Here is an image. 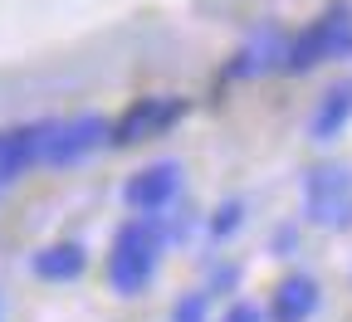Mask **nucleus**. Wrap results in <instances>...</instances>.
Listing matches in <instances>:
<instances>
[{
  "label": "nucleus",
  "mask_w": 352,
  "mask_h": 322,
  "mask_svg": "<svg viewBox=\"0 0 352 322\" xmlns=\"http://www.w3.org/2000/svg\"><path fill=\"white\" fill-rule=\"evenodd\" d=\"M182 186H186L182 161H152V166L132 171L122 181V200H127L132 215H162L182 200Z\"/></svg>",
  "instance_id": "5"
},
{
  "label": "nucleus",
  "mask_w": 352,
  "mask_h": 322,
  "mask_svg": "<svg viewBox=\"0 0 352 322\" xmlns=\"http://www.w3.org/2000/svg\"><path fill=\"white\" fill-rule=\"evenodd\" d=\"M284 49H289V34L279 25H259V30H250V39L226 64V78H264V73H274V69H284Z\"/></svg>",
  "instance_id": "6"
},
{
  "label": "nucleus",
  "mask_w": 352,
  "mask_h": 322,
  "mask_svg": "<svg viewBox=\"0 0 352 322\" xmlns=\"http://www.w3.org/2000/svg\"><path fill=\"white\" fill-rule=\"evenodd\" d=\"M347 122H352V78H338L318 98V108L308 113V137L314 142H333V137H342Z\"/></svg>",
  "instance_id": "8"
},
{
  "label": "nucleus",
  "mask_w": 352,
  "mask_h": 322,
  "mask_svg": "<svg viewBox=\"0 0 352 322\" xmlns=\"http://www.w3.org/2000/svg\"><path fill=\"white\" fill-rule=\"evenodd\" d=\"M98 147H108V117L103 113H78V117H50V132H44V152L39 166H78L88 161Z\"/></svg>",
  "instance_id": "3"
},
{
  "label": "nucleus",
  "mask_w": 352,
  "mask_h": 322,
  "mask_svg": "<svg viewBox=\"0 0 352 322\" xmlns=\"http://www.w3.org/2000/svg\"><path fill=\"white\" fill-rule=\"evenodd\" d=\"M240 279H245V268H240V264H215V268H210V279H206V293H210V298H215V293H235Z\"/></svg>",
  "instance_id": "13"
},
{
  "label": "nucleus",
  "mask_w": 352,
  "mask_h": 322,
  "mask_svg": "<svg viewBox=\"0 0 352 322\" xmlns=\"http://www.w3.org/2000/svg\"><path fill=\"white\" fill-rule=\"evenodd\" d=\"M245 215H250V205H245L240 196L220 200V205L210 210V220H206V235H210V244H226V240H235V235H240V225H245Z\"/></svg>",
  "instance_id": "11"
},
{
  "label": "nucleus",
  "mask_w": 352,
  "mask_h": 322,
  "mask_svg": "<svg viewBox=\"0 0 352 322\" xmlns=\"http://www.w3.org/2000/svg\"><path fill=\"white\" fill-rule=\"evenodd\" d=\"M162 249H171L166 235H162V225L147 220V215H132L118 235H113V249H108V288L118 298L147 293V284L157 279Z\"/></svg>",
  "instance_id": "1"
},
{
  "label": "nucleus",
  "mask_w": 352,
  "mask_h": 322,
  "mask_svg": "<svg viewBox=\"0 0 352 322\" xmlns=\"http://www.w3.org/2000/svg\"><path fill=\"white\" fill-rule=\"evenodd\" d=\"M318 308H323V284L314 273H289V279L274 284L270 322H314Z\"/></svg>",
  "instance_id": "7"
},
{
  "label": "nucleus",
  "mask_w": 352,
  "mask_h": 322,
  "mask_svg": "<svg viewBox=\"0 0 352 322\" xmlns=\"http://www.w3.org/2000/svg\"><path fill=\"white\" fill-rule=\"evenodd\" d=\"M171 322H210V293L206 288H191L171 303Z\"/></svg>",
  "instance_id": "12"
},
{
  "label": "nucleus",
  "mask_w": 352,
  "mask_h": 322,
  "mask_svg": "<svg viewBox=\"0 0 352 322\" xmlns=\"http://www.w3.org/2000/svg\"><path fill=\"white\" fill-rule=\"evenodd\" d=\"M186 117V98H171V93H147L138 98L118 122H108V147H138L147 137L171 132L176 122Z\"/></svg>",
  "instance_id": "4"
},
{
  "label": "nucleus",
  "mask_w": 352,
  "mask_h": 322,
  "mask_svg": "<svg viewBox=\"0 0 352 322\" xmlns=\"http://www.w3.org/2000/svg\"><path fill=\"white\" fill-rule=\"evenodd\" d=\"M294 249H298V225H279L274 235H270V254L284 259V254H294Z\"/></svg>",
  "instance_id": "14"
},
{
  "label": "nucleus",
  "mask_w": 352,
  "mask_h": 322,
  "mask_svg": "<svg viewBox=\"0 0 352 322\" xmlns=\"http://www.w3.org/2000/svg\"><path fill=\"white\" fill-rule=\"evenodd\" d=\"M303 220L318 229H352V166L318 161L303 171Z\"/></svg>",
  "instance_id": "2"
},
{
  "label": "nucleus",
  "mask_w": 352,
  "mask_h": 322,
  "mask_svg": "<svg viewBox=\"0 0 352 322\" xmlns=\"http://www.w3.org/2000/svg\"><path fill=\"white\" fill-rule=\"evenodd\" d=\"M30 268H34V279H44V284H74V279H83V268H88V249L78 240H59L50 249H39L30 259Z\"/></svg>",
  "instance_id": "9"
},
{
  "label": "nucleus",
  "mask_w": 352,
  "mask_h": 322,
  "mask_svg": "<svg viewBox=\"0 0 352 322\" xmlns=\"http://www.w3.org/2000/svg\"><path fill=\"white\" fill-rule=\"evenodd\" d=\"M318 20H323V34H328V59H347L352 54V5L338 0V5L323 10Z\"/></svg>",
  "instance_id": "10"
},
{
  "label": "nucleus",
  "mask_w": 352,
  "mask_h": 322,
  "mask_svg": "<svg viewBox=\"0 0 352 322\" xmlns=\"http://www.w3.org/2000/svg\"><path fill=\"white\" fill-rule=\"evenodd\" d=\"M220 322H264V308H254V303H230V312L220 317Z\"/></svg>",
  "instance_id": "15"
}]
</instances>
